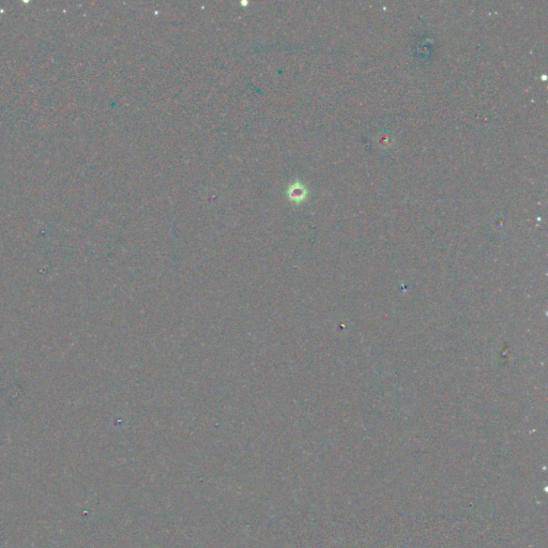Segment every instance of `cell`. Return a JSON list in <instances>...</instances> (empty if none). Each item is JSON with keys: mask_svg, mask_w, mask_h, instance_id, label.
Segmentation results:
<instances>
[{"mask_svg": "<svg viewBox=\"0 0 548 548\" xmlns=\"http://www.w3.org/2000/svg\"><path fill=\"white\" fill-rule=\"evenodd\" d=\"M288 195H289V198L295 200V202H301V200L306 197V189L304 187L301 186V184L295 183L294 186L289 188Z\"/></svg>", "mask_w": 548, "mask_h": 548, "instance_id": "1", "label": "cell"}]
</instances>
